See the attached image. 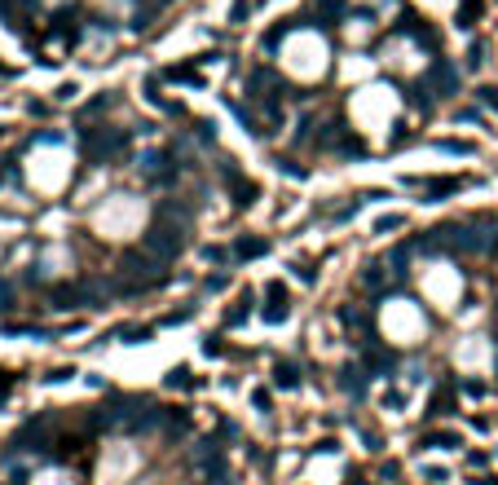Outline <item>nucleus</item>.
<instances>
[{"label": "nucleus", "mask_w": 498, "mask_h": 485, "mask_svg": "<svg viewBox=\"0 0 498 485\" xmlns=\"http://www.w3.org/2000/svg\"><path fill=\"white\" fill-rule=\"evenodd\" d=\"M260 199L216 124L159 93L97 89L0 150L5 331L163 300Z\"/></svg>", "instance_id": "obj_1"}, {"label": "nucleus", "mask_w": 498, "mask_h": 485, "mask_svg": "<svg viewBox=\"0 0 498 485\" xmlns=\"http://www.w3.org/2000/svg\"><path fill=\"white\" fill-rule=\"evenodd\" d=\"M309 353L353 423L419 432L498 406V203L371 238L322 283Z\"/></svg>", "instance_id": "obj_2"}, {"label": "nucleus", "mask_w": 498, "mask_h": 485, "mask_svg": "<svg viewBox=\"0 0 498 485\" xmlns=\"http://www.w3.org/2000/svg\"><path fill=\"white\" fill-rule=\"evenodd\" d=\"M463 97V62L410 0H300L256 31L225 84L251 159L296 181L393 164Z\"/></svg>", "instance_id": "obj_3"}, {"label": "nucleus", "mask_w": 498, "mask_h": 485, "mask_svg": "<svg viewBox=\"0 0 498 485\" xmlns=\"http://www.w3.org/2000/svg\"><path fill=\"white\" fill-rule=\"evenodd\" d=\"M0 485H265L247 428L168 388L111 384L31 410L0 441Z\"/></svg>", "instance_id": "obj_4"}]
</instances>
